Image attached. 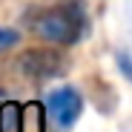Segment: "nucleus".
Segmentation results:
<instances>
[{"label": "nucleus", "instance_id": "2", "mask_svg": "<svg viewBox=\"0 0 132 132\" xmlns=\"http://www.w3.org/2000/svg\"><path fill=\"white\" fill-rule=\"evenodd\" d=\"M83 115V95L75 86H57L46 98V118L57 132H69Z\"/></svg>", "mask_w": 132, "mask_h": 132}, {"label": "nucleus", "instance_id": "3", "mask_svg": "<svg viewBox=\"0 0 132 132\" xmlns=\"http://www.w3.org/2000/svg\"><path fill=\"white\" fill-rule=\"evenodd\" d=\"M20 69H23L32 80H46L57 78L69 69V60L57 49H29L20 55Z\"/></svg>", "mask_w": 132, "mask_h": 132}, {"label": "nucleus", "instance_id": "4", "mask_svg": "<svg viewBox=\"0 0 132 132\" xmlns=\"http://www.w3.org/2000/svg\"><path fill=\"white\" fill-rule=\"evenodd\" d=\"M17 43H20V32H17V29H12V26H0V55L9 52V49H14Z\"/></svg>", "mask_w": 132, "mask_h": 132}, {"label": "nucleus", "instance_id": "1", "mask_svg": "<svg viewBox=\"0 0 132 132\" xmlns=\"http://www.w3.org/2000/svg\"><path fill=\"white\" fill-rule=\"evenodd\" d=\"M23 23L35 37L52 43V46H75L89 32V14L80 0H60V3L29 12Z\"/></svg>", "mask_w": 132, "mask_h": 132}, {"label": "nucleus", "instance_id": "5", "mask_svg": "<svg viewBox=\"0 0 132 132\" xmlns=\"http://www.w3.org/2000/svg\"><path fill=\"white\" fill-rule=\"evenodd\" d=\"M118 63H121V69H123V75H132V57H126L123 52L118 55Z\"/></svg>", "mask_w": 132, "mask_h": 132}]
</instances>
